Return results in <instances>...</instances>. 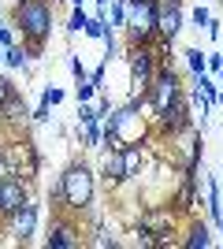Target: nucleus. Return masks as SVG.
<instances>
[{"instance_id":"nucleus-1","label":"nucleus","mask_w":223,"mask_h":249,"mask_svg":"<svg viewBox=\"0 0 223 249\" xmlns=\"http://www.w3.org/2000/svg\"><path fill=\"white\" fill-rule=\"evenodd\" d=\"M52 0H15V8H11V26L22 34V45L30 56H45V45L52 37Z\"/></svg>"},{"instance_id":"nucleus-2","label":"nucleus","mask_w":223,"mask_h":249,"mask_svg":"<svg viewBox=\"0 0 223 249\" xmlns=\"http://www.w3.org/2000/svg\"><path fill=\"white\" fill-rule=\"evenodd\" d=\"M56 190H60V212H71V216H82L93 208L97 197V171L86 160H71L64 167V175L56 178Z\"/></svg>"},{"instance_id":"nucleus-3","label":"nucleus","mask_w":223,"mask_h":249,"mask_svg":"<svg viewBox=\"0 0 223 249\" xmlns=\"http://www.w3.org/2000/svg\"><path fill=\"white\" fill-rule=\"evenodd\" d=\"M127 67H130V97H145L149 82L160 71L156 45H127Z\"/></svg>"},{"instance_id":"nucleus-4","label":"nucleus","mask_w":223,"mask_h":249,"mask_svg":"<svg viewBox=\"0 0 223 249\" xmlns=\"http://www.w3.org/2000/svg\"><path fill=\"white\" fill-rule=\"evenodd\" d=\"M182 86H179V74H175V67L171 63H160V71H156V78L149 82V89H145V104H149V119H156L160 112H168L175 101H182Z\"/></svg>"},{"instance_id":"nucleus-5","label":"nucleus","mask_w":223,"mask_h":249,"mask_svg":"<svg viewBox=\"0 0 223 249\" xmlns=\"http://www.w3.org/2000/svg\"><path fill=\"white\" fill-rule=\"evenodd\" d=\"M45 246H49V249H78V246H82V227L74 223L71 212H56V216H52L49 234H45Z\"/></svg>"},{"instance_id":"nucleus-6","label":"nucleus","mask_w":223,"mask_h":249,"mask_svg":"<svg viewBox=\"0 0 223 249\" xmlns=\"http://www.w3.org/2000/svg\"><path fill=\"white\" fill-rule=\"evenodd\" d=\"M175 219H179V212L171 205H153V208L141 212L138 231H149V234L156 238V246H168V234L175 231Z\"/></svg>"},{"instance_id":"nucleus-7","label":"nucleus","mask_w":223,"mask_h":249,"mask_svg":"<svg viewBox=\"0 0 223 249\" xmlns=\"http://www.w3.org/2000/svg\"><path fill=\"white\" fill-rule=\"evenodd\" d=\"M190 101H186V97H182V101H175L168 108V112H160L156 119H153V123H156V138H164V142H175V138L182 134V130H186V126H190Z\"/></svg>"},{"instance_id":"nucleus-8","label":"nucleus","mask_w":223,"mask_h":249,"mask_svg":"<svg viewBox=\"0 0 223 249\" xmlns=\"http://www.w3.org/2000/svg\"><path fill=\"white\" fill-rule=\"evenodd\" d=\"M22 201H30V186L19 175H4L0 178V219H8L11 212H19Z\"/></svg>"},{"instance_id":"nucleus-9","label":"nucleus","mask_w":223,"mask_h":249,"mask_svg":"<svg viewBox=\"0 0 223 249\" xmlns=\"http://www.w3.org/2000/svg\"><path fill=\"white\" fill-rule=\"evenodd\" d=\"M8 223H11V238L19 242V246H30L34 234H37V205H34V201H22V208L11 212Z\"/></svg>"},{"instance_id":"nucleus-10","label":"nucleus","mask_w":223,"mask_h":249,"mask_svg":"<svg viewBox=\"0 0 223 249\" xmlns=\"http://www.w3.org/2000/svg\"><path fill=\"white\" fill-rule=\"evenodd\" d=\"M182 22H186V15H182V4H175V0H160V19H156V37H164V41H175L182 30Z\"/></svg>"},{"instance_id":"nucleus-11","label":"nucleus","mask_w":223,"mask_h":249,"mask_svg":"<svg viewBox=\"0 0 223 249\" xmlns=\"http://www.w3.org/2000/svg\"><path fill=\"white\" fill-rule=\"evenodd\" d=\"M101 178H104L108 190L130 182V171H127V160H123V149H108L104 153V164H101Z\"/></svg>"},{"instance_id":"nucleus-12","label":"nucleus","mask_w":223,"mask_h":249,"mask_svg":"<svg viewBox=\"0 0 223 249\" xmlns=\"http://www.w3.org/2000/svg\"><path fill=\"white\" fill-rule=\"evenodd\" d=\"M193 205H201V201H197V175L182 171V186L175 190V197H171V208H175L179 216H186V212H193Z\"/></svg>"},{"instance_id":"nucleus-13","label":"nucleus","mask_w":223,"mask_h":249,"mask_svg":"<svg viewBox=\"0 0 223 249\" xmlns=\"http://www.w3.org/2000/svg\"><path fill=\"white\" fill-rule=\"evenodd\" d=\"M182 246H186V249H208V246H212V231H208V223H205V219H193L190 231H186V238H182Z\"/></svg>"},{"instance_id":"nucleus-14","label":"nucleus","mask_w":223,"mask_h":249,"mask_svg":"<svg viewBox=\"0 0 223 249\" xmlns=\"http://www.w3.org/2000/svg\"><path fill=\"white\" fill-rule=\"evenodd\" d=\"M205 208H208V219L212 223H223V205H220V182L212 175L205 178Z\"/></svg>"},{"instance_id":"nucleus-15","label":"nucleus","mask_w":223,"mask_h":249,"mask_svg":"<svg viewBox=\"0 0 223 249\" xmlns=\"http://www.w3.org/2000/svg\"><path fill=\"white\" fill-rule=\"evenodd\" d=\"M4 67H11V71H19L22 67V74H30V52H26V45H8L4 49Z\"/></svg>"},{"instance_id":"nucleus-16","label":"nucleus","mask_w":223,"mask_h":249,"mask_svg":"<svg viewBox=\"0 0 223 249\" xmlns=\"http://www.w3.org/2000/svg\"><path fill=\"white\" fill-rule=\"evenodd\" d=\"M26 115H30V112H26V104H22V93H19V89H15L8 101L0 104V119H8V123H19V119H26Z\"/></svg>"},{"instance_id":"nucleus-17","label":"nucleus","mask_w":223,"mask_h":249,"mask_svg":"<svg viewBox=\"0 0 223 249\" xmlns=\"http://www.w3.org/2000/svg\"><path fill=\"white\" fill-rule=\"evenodd\" d=\"M127 19H130V4L127 0H112V4H108V22H112V30H127Z\"/></svg>"},{"instance_id":"nucleus-18","label":"nucleus","mask_w":223,"mask_h":249,"mask_svg":"<svg viewBox=\"0 0 223 249\" xmlns=\"http://www.w3.org/2000/svg\"><path fill=\"white\" fill-rule=\"evenodd\" d=\"M182 56H186V67H190V74H193V78L208 71V52H201V49H186Z\"/></svg>"},{"instance_id":"nucleus-19","label":"nucleus","mask_w":223,"mask_h":249,"mask_svg":"<svg viewBox=\"0 0 223 249\" xmlns=\"http://www.w3.org/2000/svg\"><path fill=\"white\" fill-rule=\"evenodd\" d=\"M101 138H104V130H101V119H93V123H82V145H86V149H101Z\"/></svg>"},{"instance_id":"nucleus-20","label":"nucleus","mask_w":223,"mask_h":249,"mask_svg":"<svg viewBox=\"0 0 223 249\" xmlns=\"http://www.w3.org/2000/svg\"><path fill=\"white\" fill-rule=\"evenodd\" d=\"M74 97H78V104H93V97H97V86L89 82V78H82V82L74 86Z\"/></svg>"},{"instance_id":"nucleus-21","label":"nucleus","mask_w":223,"mask_h":249,"mask_svg":"<svg viewBox=\"0 0 223 249\" xmlns=\"http://www.w3.org/2000/svg\"><path fill=\"white\" fill-rule=\"evenodd\" d=\"M86 22H89V15H86L82 8H74V11H71V19H67V34H82V30H86Z\"/></svg>"},{"instance_id":"nucleus-22","label":"nucleus","mask_w":223,"mask_h":249,"mask_svg":"<svg viewBox=\"0 0 223 249\" xmlns=\"http://www.w3.org/2000/svg\"><path fill=\"white\" fill-rule=\"evenodd\" d=\"M64 89L60 86H45V93H41V104H49V108H56V104H64Z\"/></svg>"},{"instance_id":"nucleus-23","label":"nucleus","mask_w":223,"mask_h":249,"mask_svg":"<svg viewBox=\"0 0 223 249\" xmlns=\"http://www.w3.org/2000/svg\"><path fill=\"white\" fill-rule=\"evenodd\" d=\"M190 22L197 26V30H201V26H208V22H212V11L205 8V4H197V8L190 11Z\"/></svg>"},{"instance_id":"nucleus-24","label":"nucleus","mask_w":223,"mask_h":249,"mask_svg":"<svg viewBox=\"0 0 223 249\" xmlns=\"http://www.w3.org/2000/svg\"><path fill=\"white\" fill-rule=\"evenodd\" d=\"M67 67H71V74H74V82H82V78H89V71H86V63L74 56V52H67Z\"/></svg>"},{"instance_id":"nucleus-25","label":"nucleus","mask_w":223,"mask_h":249,"mask_svg":"<svg viewBox=\"0 0 223 249\" xmlns=\"http://www.w3.org/2000/svg\"><path fill=\"white\" fill-rule=\"evenodd\" d=\"M30 119L34 123H49V119H52V108H49V104H37V108L30 112Z\"/></svg>"},{"instance_id":"nucleus-26","label":"nucleus","mask_w":223,"mask_h":249,"mask_svg":"<svg viewBox=\"0 0 223 249\" xmlns=\"http://www.w3.org/2000/svg\"><path fill=\"white\" fill-rule=\"evenodd\" d=\"M104 71H108V60L101 63V67H93V71H89V82H93L97 89H104Z\"/></svg>"},{"instance_id":"nucleus-27","label":"nucleus","mask_w":223,"mask_h":249,"mask_svg":"<svg viewBox=\"0 0 223 249\" xmlns=\"http://www.w3.org/2000/svg\"><path fill=\"white\" fill-rule=\"evenodd\" d=\"M8 45H15V26H4V22H0V49H8Z\"/></svg>"},{"instance_id":"nucleus-28","label":"nucleus","mask_w":223,"mask_h":249,"mask_svg":"<svg viewBox=\"0 0 223 249\" xmlns=\"http://www.w3.org/2000/svg\"><path fill=\"white\" fill-rule=\"evenodd\" d=\"M205 34H208L212 41H223V22H220V19H212L208 26H205Z\"/></svg>"},{"instance_id":"nucleus-29","label":"nucleus","mask_w":223,"mask_h":249,"mask_svg":"<svg viewBox=\"0 0 223 249\" xmlns=\"http://www.w3.org/2000/svg\"><path fill=\"white\" fill-rule=\"evenodd\" d=\"M11 93H15V86H11V78H8V74H0V104L8 101Z\"/></svg>"},{"instance_id":"nucleus-30","label":"nucleus","mask_w":223,"mask_h":249,"mask_svg":"<svg viewBox=\"0 0 223 249\" xmlns=\"http://www.w3.org/2000/svg\"><path fill=\"white\" fill-rule=\"evenodd\" d=\"M93 246H119V238H116V234H108V231H97Z\"/></svg>"},{"instance_id":"nucleus-31","label":"nucleus","mask_w":223,"mask_h":249,"mask_svg":"<svg viewBox=\"0 0 223 249\" xmlns=\"http://www.w3.org/2000/svg\"><path fill=\"white\" fill-rule=\"evenodd\" d=\"M223 67V52H208V74H220Z\"/></svg>"},{"instance_id":"nucleus-32","label":"nucleus","mask_w":223,"mask_h":249,"mask_svg":"<svg viewBox=\"0 0 223 249\" xmlns=\"http://www.w3.org/2000/svg\"><path fill=\"white\" fill-rule=\"evenodd\" d=\"M4 175H11V171H8V160H4V149H0V178Z\"/></svg>"},{"instance_id":"nucleus-33","label":"nucleus","mask_w":223,"mask_h":249,"mask_svg":"<svg viewBox=\"0 0 223 249\" xmlns=\"http://www.w3.org/2000/svg\"><path fill=\"white\" fill-rule=\"evenodd\" d=\"M216 108H223V89H220V97H216Z\"/></svg>"},{"instance_id":"nucleus-34","label":"nucleus","mask_w":223,"mask_h":249,"mask_svg":"<svg viewBox=\"0 0 223 249\" xmlns=\"http://www.w3.org/2000/svg\"><path fill=\"white\" fill-rule=\"evenodd\" d=\"M108 4H112V0H97V8H108Z\"/></svg>"},{"instance_id":"nucleus-35","label":"nucleus","mask_w":223,"mask_h":249,"mask_svg":"<svg viewBox=\"0 0 223 249\" xmlns=\"http://www.w3.org/2000/svg\"><path fill=\"white\" fill-rule=\"evenodd\" d=\"M82 4H86V0H71V8H82Z\"/></svg>"},{"instance_id":"nucleus-36","label":"nucleus","mask_w":223,"mask_h":249,"mask_svg":"<svg viewBox=\"0 0 223 249\" xmlns=\"http://www.w3.org/2000/svg\"><path fill=\"white\" fill-rule=\"evenodd\" d=\"M216 82H220V86H223V67H220V74H216Z\"/></svg>"},{"instance_id":"nucleus-37","label":"nucleus","mask_w":223,"mask_h":249,"mask_svg":"<svg viewBox=\"0 0 223 249\" xmlns=\"http://www.w3.org/2000/svg\"><path fill=\"white\" fill-rule=\"evenodd\" d=\"M127 4H149V0H127Z\"/></svg>"},{"instance_id":"nucleus-38","label":"nucleus","mask_w":223,"mask_h":249,"mask_svg":"<svg viewBox=\"0 0 223 249\" xmlns=\"http://www.w3.org/2000/svg\"><path fill=\"white\" fill-rule=\"evenodd\" d=\"M175 4H182V0H175Z\"/></svg>"}]
</instances>
